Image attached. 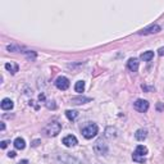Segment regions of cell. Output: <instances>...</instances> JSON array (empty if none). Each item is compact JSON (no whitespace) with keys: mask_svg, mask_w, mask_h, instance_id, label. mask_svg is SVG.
Returning <instances> with one entry per match:
<instances>
[{"mask_svg":"<svg viewBox=\"0 0 164 164\" xmlns=\"http://www.w3.org/2000/svg\"><path fill=\"white\" fill-rule=\"evenodd\" d=\"M5 69L7 71H9L12 75H15V73L18 72V69H19V67L15 63H7L5 64Z\"/></svg>","mask_w":164,"mask_h":164,"instance_id":"cell-14","label":"cell"},{"mask_svg":"<svg viewBox=\"0 0 164 164\" xmlns=\"http://www.w3.org/2000/svg\"><path fill=\"white\" fill-rule=\"evenodd\" d=\"M45 105H46V108H49V109H55L57 108V105H55V103H54L53 100H46Z\"/></svg>","mask_w":164,"mask_h":164,"instance_id":"cell-19","label":"cell"},{"mask_svg":"<svg viewBox=\"0 0 164 164\" xmlns=\"http://www.w3.org/2000/svg\"><path fill=\"white\" fill-rule=\"evenodd\" d=\"M4 130H5V124L1 123V131H4Z\"/></svg>","mask_w":164,"mask_h":164,"instance_id":"cell-28","label":"cell"},{"mask_svg":"<svg viewBox=\"0 0 164 164\" xmlns=\"http://www.w3.org/2000/svg\"><path fill=\"white\" fill-rule=\"evenodd\" d=\"M135 137H136V140H137V141H144V140L147 137V131L144 130V128H140V130L136 131Z\"/></svg>","mask_w":164,"mask_h":164,"instance_id":"cell-10","label":"cell"},{"mask_svg":"<svg viewBox=\"0 0 164 164\" xmlns=\"http://www.w3.org/2000/svg\"><path fill=\"white\" fill-rule=\"evenodd\" d=\"M97 131H99V128H97L96 124L95 123H90L85 128H82V135H83L85 139L90 140V139L95 137V136L97 135Z\"/></svg>","mask_w":164,"mask_h":164,"instance_id":"cell-2","label":"cell"},{"mask_svg":"<svg viewBox=\"0 0 164 164\" xmlns=\"http://www.w3.org/2000/svg\"><path fill=\"white\" fill-rule=\"evenodd\" d=\"M15 155H17V154H15V151H9V153H8V157H9V158H14Z\"/></svg>","mask_w":164,"mask_h":164,"instance_id":"cell-22","label":"cell"},{"mask_svg":"<svg viewBox=\"0 0 164 164\" xmlns=\"http://www.w3.org/2000/svg\"><path fill=\"white\" fill-rule=\"evenodd\" d=\"M55 86L59 90H62V91H64V90H67L69 87V80L67 78V77H64V76L58 77L57 81H55Z\"/></svg>","mask_w":164,"mask_h":164,"instance_id":"cell-5","label":"cell"},{"mask_svg":"<svg viewBox=\"0 0 164 164\" xmlns=\"http://www.w3.org/2000/svg\"><path fill=\"white\" fill-rule=\"evenodd\" d=\"M27 55V58H28V59H31V60H35L36 59V53L35 52H23Z\"/></svg>","mask_w":164,"mask_h":164,"instance_id":"cell-20","label":"cell"},{"mask_svg":"<svg viewBox=\"0 0 164 164\" xmlns=\"http://www.w3.org/2000/svg\"><path fill=\"white\" fill-rule=\"evenodd\" d=\"M77 142H78V141H77L76 136H73V135H68V136H65V137L63 139V144L65 146H68V147L76 146Z\"/></svg>","mask_w":164,"mask_h":164,"instance_id":"cell-7","label":"cell"},{"mask_svg":"<svg viewBox=\"0 0 164 164\" xmlns=\"http://www.w3.org/2000/svg\"><path fill=\"white\" fill-rule=\"evenodd\" d=\"M135 155H139V157H145V155L147 154V147L144 146V145H139L137 147H136L135 150Z\"/></svg>","mask_w":164,"mask_h":164,"instance_id":"cell-13","label":"cell"},{"mask_svg":"<svg viewBox=\"0 0 164 164\" xmlns=\"http://www.w3.org/2000/svg\"><path fill=\"white\" fill-rule=\"evenodd\" d=\"M158 54H159L160 57L164 55V48H160V49H159V50H158Z\"/></svg>","mask_w":164,"mask_h":164,"instance_id":"cell-23","label":"cell"},{"mask_svg":"<svg viewBox=\"0 0 164 164\" xmlns=\"http://www.w3.org/2000/svg\"><path fill=\"white\" fill-rule=\"evenodd\" d=\"M38 145V140H36V141H33V146H37Z\"/></svg>","mask_w":164,"mask_h":164,"instance_id":"cell-27","label":"cell"},{"mask_svg":"<svg viewBox=\"0 0 164 164\" xmlns=\"http://www.w3.org/2000/svg\"><path fill=\"white\" fill-rule=\"evenodd\" d=\"M160 31V26H158V25H150V26H147L145 27V28H142L141 31H140V35H151V33H157Z\"/></svg>","mask_w":164,"mask_h":164,"instance_id":"cell-6","label":"cell"},{"mask_svg":"<svg viewBox=\"0 0 164 164\" xmlns=\"http://www.w3.org/2000/svg\"><path fill=\"white\" fill-rule=\"evenodd\" d=\"M60 131H62V124L58 120H52L42 128V134L48 136V137H55L58 134H60Z\"/></svg>","mask_w":164,"mask_h":164,"instance_id":"cell-1","label":"cell"},{"mask_svg":"<svg viewBox=\"0 0 164 164\" xmlns=\"http://www.w3.org/2000/svg\"><path fill=\"white\" fill-rule=\"evenodd\" d=\"M7 146H8V141H1V142H0V147H1V149H5Z\"/></svg>","mask_w":164,"mask_h":164,"instance_id":"cell-21","label":"cell"},{"mask_svg":"<svg viewBox=\"0 0 164 164\" xmlns=\"http://www.w3.org/2000/svg\"><path fill=\"white\" fill-rule=\"evenodd\" d=\"M127 67H128V69H130L131 72H137V69H139V60L136 59V58H131V59H128Z\"/></svg>","mask_w":164,"mask_h":164,"instance_id":"cell-9","label":"cell"},{"mask_svg":"<svg viewBox=\"0 0 164 164\" xmlns=\"http://www.w3.org/2000/svg\"><path fill=\"white\" fill-rule=\"evenodd\" d=\"M140 58H141L144 62H149V60H151L154 58V52H150V50H149V52H145V53L141 54V57H140Z\"/></svg>","mask_w":164,"mask_h":164,"instance_id":"cell-15","label":"cell"},{"mask_svg":"<svg viewBox=\"0 0 164 164\" xmlns=\"http://www.w3.org/2000/svg\"><path fill=\"white\" fill-rule=\"evenodd\" d=\"M13 107H14V104L10 99L5 97V99L1 100V109L3 110H10V109H13Z\"/></svg>","mask_w":164,"mask_h":164,"instance_id":"cell-11","label":"cell"},{"mask_svg":"<svg viewBox=\"0 0 164 164\" xmlns=\"http://www.w3.org/2000/svg\"><path fill=\"white\" fill-rule=\"evenodd\" d=\"M142 90H146V91H149V90H154V89H153V87H147V86L142 85Z\"/></svg>","mask_w":164,"mask_h":164,"instance_id":"cell-24","label":"cell"},{"mask_svg":"<svg viewBox=\"0 0 164 164\" xmlns=\"http://www.w3.org/2000/svg\"><path fill=\"white\" fill-rule=\"evenodd\" d=\"M92 99L91 97H87V96H76V97H72L71 99V103L75 104V105H80V104H86L89 101H91Z\"/></svg>","mask_w":164,"mask_h":164,"instance_id":"cell-8","label":"cell"},{"mask_svg":"<svg viewBox=\"0 0 164 164\" xmlns=\"http://www.w3.org/2000/svg\"><path fill=\"white\" fill-rule=\"evenodd\" d=\"M134 108L140 113H145V112H147V109H149V103L144 99H137L134 103Z\"/></svg>","mask_w":164,"mask_h":164,"instance_id":"cell-4","label":"cell"},{"mask_svg":"<svg viewBox=\"0 0 164 164\" xmlns=\"http://www.w3.org/2000/svg\"><path fill=\"white\" fill-rule=\"evenodd\" d=\"M132 159L137 163H145L146 162L145 157H139V155H135V154H132Z\"/></svg>","mask_w":164,"mask_h":164,"instance_id":"cell-18","label":"cell"},{"mask_svg":"<svg viewBox=\"0 0 164 164\" xmlns=\"http://www.w3.org/2000/svg\"><path fill=\"white\" fill-rule=\"evenodd\" d=\"M94 150H95V153L99 154V155H105L108 153V145H107V142H105V140L103 137H100L95 142V145H94Z\"/></svg>","mask_w":164,"mask_h":164,"instance_id":"cell-3","label":"cell"},{"mask_svg":"<svg viewBox=\"0 0 164 164\" xmlns=\"http://www.w3.org/2000/svg\"><path fill=\"white\" fill-rule=\"evenodd\" d=\"M75 90H76V92L82 94L85 91V82L83 81H77L76 85H75Z\"/></svg>","mask_w":164,"mask_h":164,"instance_id":"cell-16","label":"cell"},{"mask_svg":"<svg viewBox=\"0 0 164 164\" xmlns=\"http://www.w3.org/2000/svg\"><path fill=\"white\" fill-rule=\"evenodd\" d=\"M163 107H162V104H158V110H162Z\"/></svg>","mask_w":164,"mask_h":164,"instance_id":"cell-26","label":"cell"},{"mask_svg":"<svg viewBox=\"0 0 164 164\" xmlns=\"http://www.w3.org/2000/svg\"><path fill=\"white\" fill-rule=\"evenodd\" d=\"M65 115H67V118L69 120H75L77 117H78V112L77 110H67L65 112Z\"/></svg>","mask_w":164,"mask_h":164,"instance_id":"cell-17","label":"cell"},{"mask_svg":"<svg viewBox=\"0 0 164 164\" xmlns=\"http://www.w3.org/2000/svg\"><path fill=\"white\" fill-rule=\"evenodd\" d=\"M18 164H28V160H22L21 163H18Z\"/></svg>","mask_w":164,"mask_h":164,"instance_id":"cell-25","label":"cell"},{"mask_svg":"<svg viewBox=\"0 0 164 164\" xmlns=\"http://www.w3.org/2000/svg\"><path fill=\"white\" fill-rule=\"evenodd\" d=\"M14 147L18 150H23L26 147V141L22 137H17L14 140Z\"/></svg>","mask_w":164,"mask_h":164,"instance_id":"cell-12","label":"cell"}]
</instances>
